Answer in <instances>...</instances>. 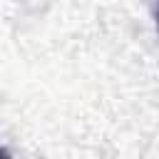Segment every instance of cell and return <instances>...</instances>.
<instances>
[{"mask_svg":"<svg viewBox=\"0 0 159 159\" xmlns=\"http://www.w3.org/2000/svg\"><path fill=\"white\" fill-rule=\"evenodd\" d=\"M157 22H159V12H157Z\"/></svg>","mask_w":159,"mask_h":159,"instance_id":"6da1fadb","label":"cell"}]
</instances>
